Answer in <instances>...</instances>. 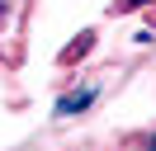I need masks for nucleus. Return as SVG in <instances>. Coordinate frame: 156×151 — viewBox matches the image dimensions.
Listing matches in <instances>:
<instances>
[{"mask_svg": "<svg viewBox=\"0 0 156 151\" xmlns=\"http://www.w3.org/2000/svg\"><path fill=\"white\" fill-rule=\"evenodd\" d=\"M90 99H95V90H76V94H62V99H57V113H80V109H90Z\"/></svg>", "mask_w": 156, "mask_h": 151, "instance_id": "nucleus-1", "label": "nucleus"}, {"mask_svg": "<svg viewBox=\"0 0 156 151\" xmlns=\"http://www.w3.org/2000/svg\"><path fill=\"white\" fill-rule=\"evenodd\" d=\"M142 5H151V0H114V14H128V9H142Z\"/></svg>", "mask_w": 156, "mask_h": 151, "instance_id": "nucleus-3", "label": "nucleus"}, {"mask_svg": "<svg viewBox=\"0 0 156 151\" xmlns=\"http://www.w3.org/2000/svg\"><path fill=\"white\" fill-rule=\"evenodd\" d=\"M90 47H95V33H80V38H76V43H71V47H66V52H62V61H66V66H71V61H76V57H85V52H90Z\"/></svg>", "mask_w": 156, "mask_h": 151, "instance_id": "nucleus-2", "label": "nucleus"}, {"mask_svg": "<svg viewBox=\"0 0 156 151\" xmlns=\"http://www.w3.org/2000/svg\"><path fill=\"white\" fill-rule=\"evenodd\" d=\"M151 146H156V137H151Z\"/></svg>", "mask_w": 156, "mask_h": 151, "instance_id": "nucleus-4", "label": "nucleus"}]
</instances>
